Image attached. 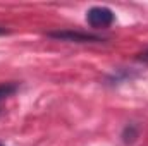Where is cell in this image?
Segmentation results:
<instances>
[{
	"instance_id": "cell-1",
	"label": "cell",
	"mask_w": 148,
	"mask_h": 146,
	"mask_svg": "<svg viewBox=\"0 0 148 146\" xmlns=\"http://www.w3.org/2000/svg\"><path fill=\"white\" fill-rule=\"evenodd\" d=\"M86 21L91 28H109L114 23V12L109 7H91L86 12Z\"/></svg>"
},
{
	"instance_id": "cell-2",
	"label": "cell",
	"mask_w": 148,
	"mask_h": 146,
	"mask_svg": "<svg viewBox=\"0 0 148 146\" xmlns=\"http://www.w3.org/2000/svg\"><path fill=\"white\" fill-rule=\"evenodd\" d=\"M50 38L55 40H64V41H76V43H95V41H103L102 38L88 35V33H79V31H55L48 33Z\"/></svg>"
},
{
	"instance_id": "cell-3",
	"label": "cell",
	"mask_w": 148,
	"mask_h": 146,
	"mask_svg": "<svg viewBox=\"0 0 148 146\" xmlns=\"http://www.w3.org/2000/svg\"><path fill=\"white\" fill-rule=\"evenodd\" d=\"M16 91H17V84H14V83L0 84V102L5 100V98H9V96H12Z\"/></svg>"
},
{
	"instance_id": "cell-4",
	"label": "cell",
	"mask_w": 148,
	"mask_h": 146,
	"mask_svg": "<svg viewBox=\"0 0 148 146\" xmlns=\"http://www.w3.org/2000/svg\"><path fill=\"white\" fill-rule=\"evenodd\" d=\"M138 60H141V62H148V50L138 55Z\"/></svg>"
},
{
	"instance_id": "cell-5",
	"label": "cell",
	"mask_w": 148,
	"mask_h": 146,
	"mask_svg": "<svg viewBox=\"0 0 148 146\" xmlns=\"http://www.w3.org/2000/svg\"><path fill=\"white\" fill-rule=\"evenodd\" d=\"M7 33H9L7 29H3V28H0V35H7Z\"/></svg>"
},
{
	"instance_id": "cell-6",
	"label": "cell",
	"mask_w": 148,
	"mask_h": 146,
	"mask_svg": "<svg viewBox=\"0 0 148 146\" xmlns=\"http://www.w3.org/2000/svg\"><path fill=\"white\" fill-rule=\"evenodd\" d=\"M0 146H3V145H2V143H0Z\"/></svg>"
}]
</instances>
